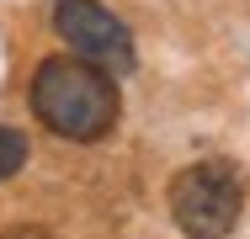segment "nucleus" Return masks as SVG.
Returning <instances> with one entry per match:
<instances>
[{"instance_id":"nucleus-1","label":"nucleus","mask_w":250,"mask_h":239,"mask_svg":"<svg viewBox=\"0 0 250 239\" xmlns=\"http://www.w3.org/2000/svg\"><path fill=\"white\" fill-rule=\"evenodd\" d=\"M32 112L59 139L96 143L117 128L123 96H117V80H112L106 64L80 59V53H53L32 75Z\"/></svg>"},{"instance_id":"nucleus-2","label":"nucleus","mask_w":250,"mask_h":239,"mask_svg":"<svg viewBox=\"0 0 250 239\" xmlns=\"http://www.w3.org/2000/svg\"><path fill=\"white\" fill-rule=\"evenodd\" d=\"M245 213V181L229 159H197L170 181V218L187 239H229Z\"/></svg>"},{"instance_id":"nucleus-3","label":"nucleus","mask_w":250,"mask_h":239,"mask_svg":"<svg viewBox=\"0 0 250 239\" xmlns=\"http://www.w3.org/2000/svg\"><path fill=\"white\" fill-rule=\"evenodd\" d=\"M53 32L69 43V53L96 59L112 75H128L133 69V38H128V27L101 0H59L53 5Z\"/></svg>"},{"instance_id":"nucleus-4","label":"nucleus","mask_w":250,"mask_h":239,"mask_svg":"<svg viewBox=\"0 0 250 239\" xmlns=\"http://www.w3.org/2000/svg\"><path fill=\"white\" fill-rule=\"evenodd\" d=\"M21 165H27V139L16 128H0V181H11Z\"/></svg>"},{"instance_id":"nucleus-5","label":"nucleus","mask_w":250,"mask_h":239,"mask_svg":"<svg viewBox=\"0 0 250 239\" xmlns=\"http://www.w3.org/2000/svg\"><path fill=\"white\" fill-rule=\"evenodd\" d=\"M0 239H53L48 229H38V223H16V229H5Z\"/></svg>"}]
</instances>
